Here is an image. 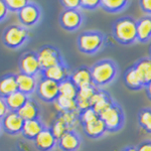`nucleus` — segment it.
<instances>
[{"label":"nucleus","mask_w":151,"mask_h":151,"mask_svg":"<svg viewBox=\"0 0 151 151\" xmlns=\"http://www.w3.org/2000/svg\"><path fill=\"white\" fill-rule=\"evenodd\" d=\"M45 127L40 119H35V120L24 121L23 128L21 134L24 138L28 140H35L36 136L40 134Z\"/></svg>","instance_id":"22"},{"label":"nucleus","mask_w":151,"mask_h":151,"mask_svg":"<svg viewBox=\"0 0 151 151\" xmlns=\"http://www.w3.org/2000/svg\"><path fill=\"white\" fill-rule=\"evenodd\" d=\"M145 91H146V95H147V98L151 101V83L150 84H148L147 86H146L145 88Z\"/></svg>","instance_id":"40"},{"label":"nucleus","mask_w":151,"mask_h":151,"mask_svg":"<svg viewBox=\"0 0 151 151\" xmlns=\"http://www.w3.org/2000/svg\"><path fill=\"white\" fill-rule=\"evenodd\" d=\"M17 113L24 121L35 120V119H40V108L35 100L29 98L28 101L23 105V107H21L17 111Z\"/></svg>","instance_id":"23"},{"label":"nucleus","mask_w":151,"mask_h":151,"mask_svg":"<svg viewBox=\"0 0 151 151\" xmlns=\"http://www.w3.org/2000/svg\"><path fill=\"white\" fill-rule=\"evenodd\" d=\"M99 115H97L95 113V111L92 108H89L87 110L81 111L79 113V122L81 125H84V124H87L91 121H93L94 119L98 118Z\"/></svg>","instance_id":"33"},{"label":"nucleus","mask_w":151,"mask_h":151,"mask_svg":"<svg viewBox=\"0 0 151 151\" xmlns=\"http://www.w3.org/2000/svg\"><path fill=\"white\" fill-rule=\"evenodd\" d=\"M55 109L60 113L64 112H80L77 106V102L74 99H70L64 96H58V98L53 102Z\"/></svg>","instance_id":"28"},{"label":"nucleus","mask_w":151,"mask_h":151,"mask_svg":"<svg viewBox=\"0 0 151 151\" xmlns=\"http://www.w3.org/2000/svg\"><path fill=\"white\" fill-rule=\"evenodd\" d=\"M115 101L111 95L104 89H98L91 100V108L97 115H101Z\"/></svg>","instance_id":"12"},{"label":"nucleus","mask_w":151,"mask_h":151,"mask_svg":"<svg viewBox=\"0 0 151 151\" xmlns=\"http://www.w3.org/2000/svg\"><path fill=\"white\" fill-rule=\"evenodd\" d=\"M112 35L118 43L131 45L137 41L136 20L131 16H122L112 24Z\"/></svg>","instance_id":"2"},{"label":"nucleus","mask_w":151,"mask_h":151,"mask_svg":"<svg viewBox=\"0 0 151 151\" xmlns=\"http://www.w3.org/2000/svg\"><path fill=\"white\" fill-rule=\"evenodd\" d=\"M9 112L8 107H7L6 101H5V97L0 96V120L3 118Z\"/></svg>","instance_id":"37"},{"label":"nucleus","mask_w":151,"mask_h":151,"mask_svg":"<svg viewBox=\"0 0 151 151\" xmlns=\"http://www.w3.org/2000/svg\"><path fill=\"white\" fill-rule=\"evenodd\" d=\"M137 41L147 43L151 40V15H144L136 21Z\"/></svg>","instance_id":"21"},{"label":"nucleus","mask_w":151,"mask_h":151,"mask_svg":"<svg viewBox=\"0 0 151 151\" xmlns=\"http://www.w3.org/2000/svg\"><path fill=\"white\" fill-rule=\"evenodd\" d=\"M148 53H149V57H148V58H149L150 60H151V45H150V47H149V52H148Z\"/></svg>","instance_id":"42"},{"label":"nucleus","mask_w":151,"mask_h":151,"mask_svg":"<svg viewBox=\"0 0 151 151\" xmlns=\"http://www.w3.org/2000/svg\"><path fill=\"white\" fill-rule=\"evenodd\" d=\"M18 91L16 76L8 74L0 79V96L7 97Z\"/></svg>","instance_id":"24"},{"label":"nucleus","mask_w":151,"mask_h":151,"mask_svg":"<svg viewBox=\"0 0 151 151\" xmlns=\"http://www.w3.org/2000/svg\"><path fill=\"white\" fill-rule=\"evenodd\" d=\"M129 4L127 0H101L100 7L107 13H119L125 10Z\"/></svg>","instance_id":"27"},{"label":"nucleus","mask_w":151,"mask_h":151,"mask_svg":"<svg viewBox=\"0 0 151 151\" xmlns=\"http://www.w3.org/2000/svg\"><path fill=\"white\" fill-rule=\"evenodd\" d=\"M101 5V0H81V8L85 10H96Z\"/></svg>","instance_id":"35"},{"label":"nucleus","mask_w":151,"mask_h":151,"mask_svg":"<svg viewBox=\"0 0 151 151\" xmlns=\"http://www.w3.org/2000/svg\"><path fill=\"white\" fill-rule=\"evenodd\" d=\"M70 79L77 86L78 89L94 85L93 79H92L91 70H90V68L86 67V65H82V67L73 70L70 73Z\"/></svg>","instance_id":"14"},{"label":"nucleus","mask_w":151,"mask_h":151,"mask_svg":"<svg viewBox=\"0 0 151 151\" xmlns=\"http://www.w3.org/2000/svg\"><path fill=\"white\" fill-rule=\"evenodd\" d=\"M139 7L146 15H151V0H140Z\"/></svg>","instance_id":"36"},{"label":"nucleus","mask_w":151,"mask_h":151,"mask_svg":"<svg viewBox=\"0 0 151 151\" xmlns=\"http://www.w3.org/2000/svg\"><path fill=\"white\" fill-rule=\"evenodd\" d=\"M83 15L79 10H64L60 14V25L67 31H75L81 27Z\"/></svg>","instance_id":"10"},{"label":"nucleus","mask_w":151,"mask_h":151,"mask_svg":"<svg viewBox=\"0 0 151 151\" xmlns=\"http://www.w3.org/2000/svg\"><path fill=\"white\" fill-rule=\"evenodd\" d=\"M24 120L19 116L17 112L9 111L1 119L2 129L9 135H17L21 133L23 128Z\"/></svg>","instance_id":"11"},{"label":"nucleus","mask_w":151,"mask_h":151,"mask_svg":"<svg viewBox=\"0 0 151 151\" xmlns=\"http://www.w3.org/2000/svg\"><path fill=\"white\" fill-rule=\"evenodd\" d=\"M18 19L20 21L21 25L24 27H30L35 25L40 21L41 11L37 4L35 2L29 1V3L25 7H23L17 13Z\"/></svg>","instance_id":"8"},{"label":"nucleus","mask_w":151,"mask_h":151,"mask_svg":"<svg viewBox=\"0 0 151 151\" xmlns=\"http://www.w3.org/2000/svg\"><path fill=\"white\" fill-rule=\"evenodd\" d=\"M93 79V84L98 89H103L104 87L112 84L118 76V65L114 60L105 58L96 62L90 68Z\"/></svg>","instance_id":"1"},{"label":"nucleus","mask_w":151,"mask_h":151,"mask_svg":"<svg viewBox=\"0 0 151 151\" xmlns=\"http://www.w3.org/2000/svg\"><path fill=\"white\" fill-rule=\"evenodd\" d=\"M138 78L144 88L151 83V60L149 58H141L133 64Z\"/></svg>","instance_id":"18"},{"label":"nucleus","mask_w":151,"mask_h":151,"mask_svg":"<svg viewBox=\"0 0 151 151\" xmlns=\"http://www.w3.org/2000/svg\"><path fill=\"white\" fill-rule=\"evenodd\" d=\"M70 73L72 72H70L69 67L65 63H64V64H60L48 68V69L42 70L40 73V77L52 80V81H55L60 84V83L64 82L65 80L69 79Z\"/></svg>","instance_id":"13"},{"label":"nucleus","mask_w":151,"mask_h":151,"mask_svg":"<svg viewBox=\"0 0 151 151\" xmlns=\"http://www.w3.org/2000/svg\"><path fill=\"white\" fill-rule=\"evenodd\" d=\"M19 70L20 73L36 77L41 73V67L38 62V58L36 52H27L21 55L19 60Z\"/></svg>","instance_id":"9"},{"label":"nucleus","mask_w":151,"mask_h":151,"mask_svg":"<svg viewBox=\"0 0 151 151\" xmlns=\"http://www.w3.org/2000/svg\"><path fill=\"white\" fill-rule=\"evenodd\" d=\"M97 90H98V88L95 87L94 85L79 89L76 102H77V106L80 112L91 108V100L97 92Z\"/></svg>","instance_id":"20"},{"label":"nucleus","mask_w":151,"mask_h":151,"mask_svg":"<svg viewBox=\"0 0 151 151\" xmlns=\"http://www.w3.org/2000/svg\"><path fill=\"white\" fill-rule=\"evenodd\" d=\"M29 100V96L21 93V92H15V93L5 97V101L8 107V110L12 112H17L23 105Z\"/></svg>","instance_id":"26"},{"label":"nucleus","mask_w":151,"mask_h":151,"mask_svg":"<svg viewBox=\"0 0 151 151\" xmlns=\"http://www.w3.org/2000/svg\"><path fill=\"white\" fill-rule=\"evenodd\" d=\"M78 92H79V89L74 83L70 81V78L65 80L64 82L60 83V96H64L67 97V98L76 100L78 96Z\"/></svg>","instance_id":"30"},{"label":"nucleus","mask_w":151,"mask_h":151,"mask_svg":"<svg viewBox=\"0 0 151 151\" xmlns=\"http://www.w3.org/2000/svg\"><path fill=\"white\" fill-rule=\"evenodd\" d=\"M137 122L146 133L151 134V108H141L137 114Z\"/></svg>","instance_id":"29"},{"label":"nucleus","mask_w":151,"mask_h":151,"mask_svg":"<svg viewBox=\"0 0 151 151\" xmlns=\"http://www.w3.org/2000/svg\"><path fill=\"white\" fill-rule=\"evenodd\" d=\"M1 129H2V125H1V121H0V131H1Z\"/></svg>","instance_id":"43"},{"label":"nucleus","mask_w":151,"mask_h":151,"mask_svg":"<svg viewBox=\"0 0 151 151\" xmlns=\"http://www.w3.org/2000/svg\"><path fill=\"white\" fill-rule=\"evenodd\" d=\"M123 79L125 86L127 87V89L131 90V91H141L142 89H144V86H143L139 78H138L133 65L129 67L126 70V72L124 73Z\"/></svg>","instance_id":"25"},{"label":"nucleus","mask_w":151,"mask_h":151,"mask_svg":"<svg viewBox=\"0 0 151 151\" xmlns=\"http://www.w3.org/2000/svg\"><path fill=\"white\" fill-rule=\"evenodd\" d=\"M8 9L5 4V0H0V21H2L7 16Z\"/></svg>","instance_id":"39"},{"label":"nucleus","mask_w":151,"mask_h":151,"mask_svg":"<svg viewBox=\"0 0 151 151\" xmlns=\"http://www.w3.org/2000/svg\"><path fill=\"white\" fill-rule=\"evenodd\" d=\"M81 144V137L75 130L67 132L58 140V146L62 151H77Z\"/></svg>","instance_id":"16"},{"label":"nucleus","mask_w":151,"mask_h":151,"mask_svg":"<svg viewBox=\"0 0 151 151\" xmlns=\"http://www.w3.org/2000/svg\"><path fill=\"white\" fill-rule=\"evenodd\" d=\"M82 127L84 133L91 139H99L105 135V133H107L106 126L100 117L94 119L91 122L82 125Z\"/></svg>","instance_id":"19"},{"label":"nucleus","mask_w":151,"mask_h":151,"mask_svg":"<svg viewBox=\"0 0 151 151\" xmlns=\"http://www.w3.org/2000/svg\"><path fill=\"white\" fill-rule=\"evenodd\" d=\"M15 76H16V81H17L19 92L27 95V96H30L35 92H36L37 84H38L37 78L33 77V76L23 74V73L20 72L18 74H16Z\"/></svg>","instance_id":"17"},{"label":"nucleus","mask_w":151,"mask_h":151,"mask_svg":"<svg viewBox=\"0 0 151 151\" xmlns=\"http://www.w3.org/2000/svg\"><path fill=\"white\" fill-rule=\"evenodd\" d=\"M99 117L103 120L108 133L119 132L125 125V112L122 106L116 101Z\"/></svg>","instance_id":"4"},{"label":"nucleus","mask_w":151,"mask_h":151,"mask_svg":"<svg viewBox=\"0 0 151 151\" xmlns=\"http://www.w3.org/2000/svg\"><path fill=\"white\" fill-rule=\"evenodd\" d=\"M120 151H137V149H136V146L130 145V146H126V147H124L123 149H121Z\"/></svg>","instance_id":"41"},{"label":"nucleus","mask_w":151,"mask_h":151,"mask_svg":"<svg viewBox=\"0 0 151 151\" xmlns=\"http://www.w3.org/2000/svg\"><path fill=\"white\" fill-rule=\"evenodd\" d=\"M36 55H37L41 70L48 69L53 65L65 63V60L60 52L52 45H43L36 52Z\"/></svg>","instance_id":"6"},{"label":"nucleus","mask_w":151,"mask_h":151,"mask_svg":"<svg viewBox=\"0 0 151 151\" xmlns=\"http://www.w3.org/2000/svg\"><path fill=\"white\" fill-rule=\"evenodd\" d=\"M38 98L47 103H53L60 96V84L52 80L40 78L36 89Z\"/></svg>","instance_id":"7"},{"label":"nucleus","mask_w":151,"mask_h":151,"mask_svg":"<svg viewBox=\"0 0 151 151\" xmlns=\"http://www.w3.org/2000/svg\"><path fill=\"white\" fill-rule=\"evenodd\" d=\"M29 33L26 27L22 25H10L2 35V42L5 47L16 50L22 47L28 40Z\"/></svg>","instance_id":"5"},{"label":"nucleus","mask_w":151,"mask_h":151,"mask_svg":"<svg viewBox=\"0 0 151 151\" xmlns=\"http://www.w3.org/2000/svg\"><path fill=\"white\" fill-rule=\"evenodd\" d=\"M60 3L65 10H79L81 8V0H62Z\"/></svg>","instance_id":"34"},{"label":"nucleus","mask_w":151,"mask_h":151,"mask_svg":"<svg viewBox=\"0 0 151 151\" xmlns=\"http://www.w3.org/2000/svg\"><path fill=\"white\" fill-rule=\"evenodd\" d=\"M137 151H151V140H143L136 146Z\"/></svg>","instance_id":"38"},{"label":"nucleus","mask_w":151,"mask_h":151,"mask_svg":"<svg viewBox=\"0 0 151 151\" xmlns=\"http://www.w3.org/2000/svg\"><path fill=\"white\" fill-rule=\"evenodd\" d=\"M105 35L101 31L89 30L84 31L78 36V50L85 55H95L104 47Z\"/></svg>","instance_id":"3"},{"label":"nucleus","mask_w":151,"mask_h":151,"mask_svg":"<svg viewBox=\"0 0 151 151\" xmlns=\"http://www.w3.org/2000/svg\"><path fill=\"white\" fill-rule=\"evenodd\" d=\"M35 145L40 151H52L58 145V140L50 128H45L35 137Z\"/></svg>","instance_id":"15"},{"label":"nucleus","mask_w":151,"mask_h":151,"mask_svg":"<svg viewBox=\"0 0 151 151\" xmlns=\"http://www.w3.org/2000/svg\"><path fill=\"white\" fill-rule=\"evenodd\" d=\"M29 3L28 0H5V4L8 11L18 12Z\"/></svg>","instance_id":"32"},{"label":"nucleus","mask_w":151,"mask_h":151,"mask_svg":"<svg viewBox=\"0 0 151 151\" xmlns=\"http://www.w3.org/2000/svg\"><path fill=\"white\" fill-rule=\"evenodd\" d=\"M50 131L52 132L53 136L55 137V139L58 140L62 136H64L65 133L69 132V131H72L69 126L65 124L64 121H62L60 118H57L55 120V122L52 125V127L50 128Z\"/></svg>","instance_id":"31"}]
</instances>
